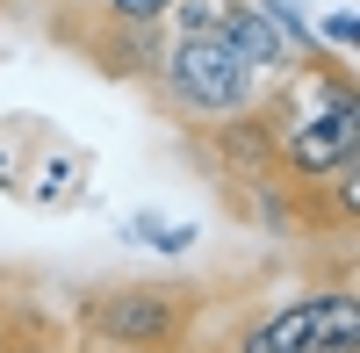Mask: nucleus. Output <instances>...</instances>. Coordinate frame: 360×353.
Wrapping results in <instances>:
<instances>
[{"label": "nucleus", "mask_w": 360, "mask_h": 353, "mask_svg": "<svg viewBox=\"0 0 360 353\" xmlns=\"http://www.w3.org/2000/svg\"><path fill=\"white\" fill-rule=\"evenodd\" d=\"M173 0H86L79 22H101V29H166Z\"/></svg>", "instance_id": "nucleus-8"}, {"label": "nucleus", "mask_w": 360, "mask_h": 353, "mask_svg": "<svg viewBox=\"0 0 360 353\" xmlns=\"http://www.w3.org/2000/svg\"><path fill=\"white\" fill-rule=\"evenodd\" d=\"M152 94L173 123H224V115L259 101V72L238 65V51L224 37H166V58L152 72Z\"/></svg>", "instance_id": "nucleus-3"}, {"label": "nucleus", "mask_w": 360, "mask_h": 353, "mask_svg": "<svg viewBox=\"0 0 360 353\" xmlns=\"http://www.w3.org/2000/svg\"><path fill=\"white\" fill-rule=\"evenodd\" d=\"M252 115L266 123L274 181L281 188H310L339 159L360 152V94H353V72H346V58H324L317 44L281 72L274 94L252 101Z\"/></svg>", "instance_id": "nucleus-1"}, {"label": "nucleus", "mask_w": 360, "mask_h": 353, "mask_svg": "<svg viewBox=\"0 0 360 353\" xmlns=\"http://www.w3.org/2000/svg\"><path fill=\"white\" fill-rule=\"evenodd\" d=\"M15 303H22V296H15L8 281H0V339H8V325H15Z\"/></svg>", "instance_id": "nucleus-11"}, {"label": "nucleus", "mask_w": 360, "mask_h": 353, "mask_svg": "<svg viewBox=\"0 0 360 353\" xmlns=\"http://www.w3.org/2000/svg\"><path fill=\"white\" fill-rule=\"evenodd\" d=\"M324 37H332V44H346V51H353V15H332V22H324Z\"/></svg>", "instance_id": "nucleus-10"}, {"label": "nucleus", "mask_w": 360, "mask_h": 353, "mask_svg": "<svg viewBox=\"0 0 360 353\" xmlns=\"http://www.w3.org/2000/svg\"><path fill=\"white\" fill-rule=\"evenodd\" d=\"M224 353H360V296H353V281L303 288V296L245 317Z\"/></svg>", "instance_id": "nucleus-4"}, {"label": "nucleus", "mask_w": 360, "mask_h": 353, "mask_svg": "<svg viewBox=\"0 0 360 353\" xmlns=\"http://www.w3.org/2000/svg\"><path fill=\"white\" fill-rule=\"evenodd\" d=\"M0 353H65V332H58V317H44L37 303H15V325H8V339H0Z\"/></svg>", "instance_id": "nucleus-7"}, {"label": "nucleus", "mask_w": 360, "mask_h": 353, "mask_svg": "<svg viewBox=\"0 0 360 353\" xmlns=\"http://www.w3.org/2000/svg\"><path fill=\"white\" fill-rule=\"evenodd\" d=\"M217 37L238 51V65H252L259 79H266V72H288V65H295L288 37H281L274 22H266V8H252V0H231V15H224V29H217Z\"/></svg>", "instance_id": "nucleus-6"}, {"label": "nucleus", "mask_w": 360, "mask_h": 353, "mask_svg": "<svg viewBox=\"0 0 360 353\" xmlns=\"http://www.w3.org/2000/svg\"><path fill=\"white\" fill-rule=\"evenodd\" d=\"M209 317V288L202 281H173V274H144V281H101L72 303V332L94 339L108 353H180Z\"/></svg>", "instance_id": "nucleus-2"}, {"label": "nucleus", "mask_w": 360, "mask_h": 353, "mask_svg": "<svg viewBox=\"0 0 360 353\" xmlns=\"http://www.w3.org/2000/svg\"><path fill=\"white\" fill-rule=\"evenodd\" d=\"M224 15H231V0H173L166 29H173V37H217Z\"/></svg>", "instance_id": "nucleus-9"}, {"label": "nucleus", "mask_w": 360, "mask_h": 353, "mask_svg": "<svg viewBox=\"0 0 360 353\" xmlns=\"http://www.w3.org/2000/svg\"><path fill=\"white\" fill-rule=\"evenodd\" d=\"M65 44H79V58L108 79H144L152 86L159 58H166V29H101V22H79V29H58Z\"/></svg>", "instance_id": "nucleus-5"}]
</instances>
